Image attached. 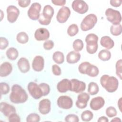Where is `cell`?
I'll use <instances>...</instances> for the list:
<instances>
[{"label": "cell", "mask_w": 122, "mask_h": 122, "mask_svg": "<svg viewBox=\"0 0 122 122\" xmlns=\"http://www.w3.org/2000/svg\"><path fill=\"white\" fill-rule=\"evenodd\" d=\"M28 98L27 93L24 89L18 84H14L11 88V92L10 95V101L15 104L22 103Z\"/></svg>", "instance_id": "obj_1"}, {"label": "cell", "mask_w": 122, "mask_h": 122, "mask_svg": "<svg viewBox=\"0 0 122 122\" xmlns=\"http://www.w3.org/2000/svg\"><path fill=\"white\" fill-rule=\"evenodd\" d=\"M100 83L108 92L112 93L115 92L119 85L117 79L113 76H110L107 74L103 75L100 78Z\"/></svg>", "instance_id": "obj_2"}, {"label": "cell", "mask_w": 122, "mask_h": 122, "mask_svg": "<svg viewBox=\"0 0 122 122\" xmlns=\"http://www.w3.org/2000/svg\"><path fill=\"white\" fill-rule=\"evenodd\" d=\"M98 37L94 33L88 34L85 38L86 43V51L90 54H94L97 51Z\"/></svg>", "instance_id": "obj_3"}, {"label": "cell", "mask_w": 122, "mask_h": 122, "mask_svg": "<svg viewBox=\"0 0 122 122\" xmlns=\"http://www.w3.org/2000/svg\"><path fill=\"white\" fill-rule=\"evenodd\" d=\"M54 14V9L50 5H45L43 9L42 13L40 15L38 19L39 23L43 25H48L51 21Z\"/></svg>", "instance_id": "obj_4"}, {"label": "cell", "mask_w": 122, "mask_h": 122, "mask_svg": "<svg viewBox=\"0 0 122 122\" xmlns=\"http://www.w3.org/2000/svg\"><path fill=\"white\" fill-rule=\"evenodd\" d=\"M97 22V17L94 14H89L86 16L81 23V29L86 31L92 29Z\"/></svg>", "instance_id": "obj_5"}, {"label": "cell", "mask_w": 122, "mask_h": 122, "mask_svg": "<svg viewBox=\"0 0 122 122\" xmlns=\"http://www.w3.org/2000/svg\"><path fill=\"white\" fill-rule=\"evenodd\" d=\"M107 20L112 24L117 25L120 24L122 21L121 14L118 10L112 8L107 9L105 12Z\"/></svg>", "instance_id": "obj_6"}, {"label": "cell", "mask_w": 122, "mask_h": 122, "mask_svg": "<svg viewBox=\"0 0 122 122\" xmlns=\"http://www.w3.org/2000/svg\"><path fill=\"white\" fill-rule=\"evenodd\" d=\"M27 88L29 93L34 99L37 100L43 96L41 89L36 83L32 81L29 82Z\"/></svg>", "instance_id": "obj_7"}, {"label": "cell", "mask_w": 122, "mask_h": 122, "mask_svg": "<svg viewBox=\"0 0 122 122\" xmlns=\"http://www.w3.org/2000/svg\"><path fill=\"white\" fill-rule=\"evenodd\" d=\"M41 5L38 2L33 3L28 10V16L33 20H38L40 17Z\"/></svg>", "instance_id": "obj_8"}, {"label": "cell", "mask_w": 122, "mask_h": 122, "mask_svg": "<svg viewBox=\"0 0 122 122\" xmlns=\"http://www.w3.org/2000/svg\"><path fill=\"white\" fill-rule=\"evenodd\" d=\"M71 7L75 11L81 14L86 13L89 9L88 4L82 0H73L71 4Z\"/></svg>", "instance_id": "obj_9"}, {"label": "cell", "mask_w": 122, "mask_h": 122, "mask_svg": "<svg viewBox=\"0 0 122 122\" xmlns=\"http://www.w3.org/2000/svg\"><path fill=\"white\" fill-rule=\"evenodd\" d=\"M6 11L8 20L10 23L15 22L20 14V10L18 8L14 5H10L7 7Z\"/></svg>", "instance_id": "obj_10"}, {"label": "cell", "mask_w": 122, "mask_h": 122, "mask_svg": "<svg viewBox=\"0 0 122 122\" xmlns=\"http://www.w3.org/2000/svg\"><path fill=\"white\" fill-rule=\"evenodd\" d=\"M71 15L70 9L66 6H63L59 10L56 15L57 20L60 23L65 22Z\"/></svg>", "instance_id": "obj_11"}, {"label": "cell", "mask_w": 122, "mask_h": 122, "mask_svg": "<svg viewBox=\"0 0 122 122\" xmlns=\"http://www.w3.org/2000/svg\"><path fill=\"white\" fill-rule=\"evenodd\" d=\"M70 81L71 86L70 91L75 93H80L85 91L86 84L84 82L76 79H71Z\"/></svg>", "instance_id": "obj_12"}, {"label": "cell", "mask_w": 122, "mask_h": 122, "mask_svg": "<svg viewBox=\"0 0 122 122\" xmlns=\"http://www.w3.org/2000/svg\"><path fill=\"white\" fill-rule=\"evenodd\" d=\"M57 103L59 107L63 109H69L72 107L73 101L68 96H61L57 99Z\"/></svg>", "instance_id": "obj_13"}, {"label": "cell", "mask_w": 122, "mask_h": 122, "mask_svg": "<svg viewBox=\"0 0 122 122\" xmlns=\"http://www.w3.org/2000/svg\"><path fill=\"white\" fill-rule=\"evenodd\" d=\"M77 99L75 103L76 107L79 109H84L87 105V102L90 99V95L86 92H82L78 95Z\"/></svg>", "instance_id": "obj_14"}, {"label": "cell", "mask_w": 122, "mask_h": 122, "mask_svg": "<svg viewBox=\"0 0 122 122\" xmlns=\"http://www.w3.org/2000/svg\"><path fill=\"white\" fill-rule=\"evenodd\" d=\"M34 37L38 41H46L50 37V32L47 29L40 28L36 30L34 33Z\"/></svg>", "instance_id": "obj_15"}, {"label": "cell", "mask_w": 122, "mask_h": 122, "mask_svg": "<svg viewBox=\"0 0 122 122\" xmlns=\"http://www.w3.org/2000/svg\"><path fill=\"white\" fill-rule=\"evenodd\" d=\"M44 66V60L43 58L40 55L35 56L32 62V67L36 71H41Z\"/></svg>", "instance_id": "obj_16"}, {"label": "cell", "mask_w": 122, "mask_h": 122, "mask_svg": "<svg viewBox=\"0 0 122 122\" xmlns=\"http://www.w3.org/2000/svg\"><path fill=\"white\" fill-rule=\"evenodd\" d=\"M105 104L104 99L101 96L94 97L92 99L90 103V108L94 111L101 109Z\"/></svg>", "instance_id": "obj_17"}, {"label": "cell", "mask_w": 122, "mask_h": 122, "mask_svg": "<svg viewBox=\"0 0 122 122\" xmlns=\"http://www.w3.org/2000/svg\"><path fill=\"white\" fill-rule=\"evenodd\" d=\"M51 102L48 99H44L41 100L39 104V111L43 115L49 113L51 111Z\"/></svg>", "instance_id": "obj_18"}, {"label": "cell", "mask_w": 122, "mask_h": 122, "mask_svg": "<svg viewBox=\"0 0 122 122\" xmlns=\"http://www.w3.org/2000/svg\"><path fill=\"white\" fill-rule=\"evenodd\" d=\"M0 111L6 117H9L12 113L16 112V109L14 106L5 102L0 103Z\"/></svg>", "instance_id": "obj_19"}, {"label": "cell", "mask_w": 122, "mask_h": 122, "mask_svg": "<svg viewBox=\"0 0 122 122\" xmlns=\"http://www.w3.org/2000/svg\"><path fill=\"white\" fill-rule=\"evenodd\" d=\"M71 81L67 79H63L60 81L57 85V89L59 92L64 93L71 89Z\"/></svg>", "instance_id": "obj_20"}, {"label": "cell", "mask_w": 122, "mask_h": 122, "mask_svg": "<svg viewBox=\"0 0 122 122\" xmlns=\"http://www.w3.org/2000/svg\"><path fill=\"white\" fill-rule=\"evenodd\" d=\"M17 65L20 72L23 73L28 72L30 69V63L28 60L24 57H21L18 60Z\"/></svg>", "instance_id": "obj_21"}, {"label": "cell", "mask_w": 122, "mask_h": 122, "mask_svg": "<svg viewBox=\"0 0 122 122\" xmlns=\"http://www.w3.org/2000/svg\"><path fill=\"white\" fill-rule=\"evenodd\" d=\"M12 71V65L9 62H4L0 67V76L1 77H6L10 74Z\"/></svg>", "instance_id": "obj_22"}, {"label": "cell", "mask_w": 122, "mask_h": 122, "mask_svg": "<svg viewBox=\"0 0 122 122\" xmlns=\"http://www.w3.org/2000/svg\"><path fill=\"white\" fill-rule=\"evenodd\" d=\"M81 59V54L76 51H71L66 56L67 62L70 64L78 62Z\"/></svg>", "instance_id": "obj_23"}, {"label": "cell", "mask_w": 122, "mask_h": 122, "mask_svg": "<svg viewBox=\"0 0 122 122\" xmlns=\"http://www.w3.org/2000/svg\"><path fill=\"white\" fill-rule=\"evenodd\" d=\"M101 45L107 49H111L114 46V42L109 36H104L101 38L100 40Z\"/></svg>", "instance_id": "obj_24"}, {"label": "cell", "mask_w": 122, "mask_h": 122, "mask_svg": "<svg viewBox=\"0 0 122 122\" xmlns=\"http://www.w3.org/2000/svg\"><path fill=\"white\" fill-rule=\"evenodd\" d=\"M99 70L98 67L91 63L88 65L86 71V74L91 77H95L99 74Z\"/></svg>", "instance_id": "obj_25"}, {"label": "cell", "mask_w": 122, "mask_h": 122, "mask_svg": "<svg viewBox=\"0 0 122 122\" xmlns=\"http://www.w3.org/2000/svg\"><path fill=\"white\" fill-rule=\"evenodd\" d=\"M7 58L12 61L15 60L18 57L19 53L17 50L14 47L9 48L6 52Z\"/></svg>", "instance_id": "obj_26"}, {"label": "cell", "mask_w": 122, "mask_h": 122, "mask_svg": "<svg viewBox=\"0 0 122 122\" xmlns=\"http://www.w3.org/2000/svg\"><path fill=\"white\" fill-rule=\"evenodd\" d=\"M98 58L102 61H105L109 60L111 58V52L108 50H101L98 53Z\"/></svg>", "instance_id": "obj_27"}, {"label": "cell", "mask_w": 122, "mask_h": 122, "mask_svg": "<svg viewBox=\"0 0 122 122\" xmlns=\"http://www.w3.org/2000/svg\"><path fill=\"white\" fill-rule=\"evenodd\" d=\"M52 59L56 63L62 64L64 61V56L61 51H56L52 55Z\"/></svg>", "instance_id": "obj_28"}, {"label": "cell", "mask_w": 122, "mask_h": 122, "mask_svg": "<svg viewBox=\"0 0 122 122\" xmlns=\"http://www.w3.org/2000/svg\"><path fill=\"white\" fill-rule=\"evenodd\" d=\"M99 88L98 84L94 82H91L88 84V92L92 95H94L98 93Z\"/></svg>", "instance_id": "obj_29"}, {"label": "cell", "mask_w": 122, "mask_h": 122, "mask_svg": "<svg viewBox=\"0 0 122 122\" xmlns=\"http://www.w3.org/2000/svg\"><path fill=\"white\" fill-rule=\"evenodd\" d=\"M16 40L17 41L21 44L26 43L29 41V36L25 32H20L17 35Z\"/></svg>", "instance_id": "obj_30"}, {"label": "cell", "mask_w": 122, "mask_h": 122, "mask_svg": "<svg viewBox=\"0 0 122 122\" xmlns=\"http://www.w3.org/2000/svg\"><path fill=\"white\" fill-rule=\"evenodd\" d=\"M110 32L113 36H119L122 32V27L121 24L117 25H112L110 27Z\"/></svg>", "instance_id": "obj_31"}, {"label": "cell", "mask_w": 122, "mask_h": 122, "mask_svg": "<svg viewBox=\"0 0 122 122\" xmlns=\"http://www.w3.org/2000/svg\"><path fill=\"white\" fill-rule=\"evenodd\" d=\"M79 32V28L76 24H72L70 25L67 29V33L71 36H75Z\"/></svg>", "instance_id": "obj_32"}, {"label": "cell", "mask_w": 122, "mask_h": 122, "mask_svg": "<svg viewBox=\"0 0 122 122\" xmlns=\"http://www.w3.org/2000/svg\"><path fill=\"white\" fill-rule=\"evenodd\" d=\"M93 113L90 110H85L81 114V119L84 122H89L93 118Z\"/></svg>", "instance_id": "obj_33"}, {"label": "cell", "mask_w": 122, "mask_h": 122, "mask_svg": "<svg viewBox=\"0 0 122 122\" xmlns=\"http://www.w3.org/2000/svg\"><path fill=\"white\" fill-rule=\"evenodd\" d=\"M72 47L75 51L77 52L81 51L83 48V42L81 39H76L73 41Z\"/></svg>", "instance_id": "obj_34"}, {"label": "cell", "mask_w": 122, "mask_h": 122, "mask_svg": "<svg viewBox=\"0 0 122 122\" xmlns=\"http://www.w3.org/2000/svg\"><path fill=\"white\" fill-rule=\"evenodd\" d=\"M40 121V116L35 113H32L29 114L26 118V121L28 122H38Z\"/></svg>", "instance_id": "obj_35"}, {"label": "cell", "mask_w": 122, "mask_h": 122, "mask_svg": "<svg viewBox=\"0 0 122 122\" xmlns=\"http://www.w3.org/2000/svg\"><path fill=\"white\" fill-rule=\"evenodd\" d=\"M106 115L109 118H112L117 115V112L116 109L113 106L108 107L105 111Z\"/></svg>", "instance_id": "obj_36"}, {"label": "cell", "mask_w": 122, "mask_h": 122, "mask_svg": "<svg viewBox=\"0 0 122 122\" xmlns=\"http://www.w3.org/2000/svg\"><path fill=\"white\" fill-rule=\"evenodd\" d=\"M39 85L42 92L43 96H45L49 94L50 92V87L48 84L45 83H41Z\"/></svg>", "instance_id": "obj_37"}, {"label": "cell", "mask_w": 122, "mask_h": 122, "mask_svg": "<svg viewBox=\"0 0 122 122\" xmlns=\"http://www.w3.org/2000/svg\"><path fill=\"white\" fill-rule=\"evenodd\" d=\"M122 59H120L117 61L115 65L116 74L121 80L122 79Z\"/></svg>", "instance_id": "obj_38"}, {"label": "cell", "mask_w": 122, "mask_h": 122, "mask_svg": "<svg viewBox=\"0 0 122 122\" xmlns=\"http://www.w3.org/2000/svg\"><path fill=\"white\" fill-rule=\"evenodd\" d=\"M0 93L2 95H5L10 92V86L6 82H0Z\"/></svg>", "instance_id": "obj_39"}, {"label": "cell", "mask_w": 122, "mask_h": 122, "mask_svg": "<svg viewBox=\"0 0 122 122\" xmlns=\"http://www.w3.org/2000/svg\"><path fill=\"white\" fill-rule=\"evenodd\" d=\"M90 64V63L88 61H84L81 63L78 67L79 71L81 74H86V71L87 68Z\"/></svg>", "instance_id": "obj_40"}, {"label": "cell", "mask_w": 122, "mask_h": 122, "mask_svg": "<svg viewBox=\"0 0 122 122\" xmlns=\"http://www.w3.org/2000/svg\"><path fill=\"white\" fill-rule=\"evenodd\" d=\"M65 121L67 122H78L79 119L77 115L74 114H70L65 117Z\"/></svg>", "instance_id": "obj_41"}, {"label": "cell", "mask_w": 122, "mask_h": 122, "mask_svg": "<svg viewBox=\"0 0 122 122\" xmlns=\"http://www.w3.org/2000/svg\"><path fill=\"white\" fill-rule=\"evenodd\" d=\"M54 42L52 40H48L44 42L43 46L45 50L48 51L52 49L54 47Z\"/></svg>", "instance_id": "obj_42"}, {"label": "cell", "mask_w": 122, "mask_h": 122, "mask_svg": "<svg viewBox=\"0 0 122 122\" xmlns=\"http://www.w3.org/2000/svg\"><path fill=\"white\" fill-rule=\"evenodd\" d=\"M9 45L8 40L5 37H1L0 38V50H4Z\"/></svg>", "instance_id": "obj_43"}, {"label": "cell", "mask_w": 122, "mask_h": 122, "mask_svg": "<svg viewBox=\"0 0 122 122\" xmlns=\"http://www.w3.org/2000/svg\"><path fill=\"white\" fill-rule=\"evenodd\" d=\"M9 121L10 122H20V116L16 113H12L9 117Z\"/></svg>", "instance_id": "obj_44"}, {"label": "cell", "mask_w": 122, "mask_h": 122, "mask_svg": "<svg viewBox=\"0 0 122 122\" xmlns=\"http://www.w3.org/2000/svg\"><path fill=\"white\" fill-rule=\"evenodd\" d=\"M52 71L53 74L56 76H59L61 73L60 67L57 64H53L52 66Z\"/></svg>", "instance_id": "obj_45"}, {"label": "cell", "mask_w": 122, "mask_h": 122, "mask_svg": "<svg viewBox=\"0 0 122 122\" xmlns=\"http://www.w3.org/2000/svg\"><path fill=\"white\" fill-rule=\"evenodd\" d=\"M31 1L30 0H19L18 1L19 5L22 8H25L28 7Z\"/></svg>", "instance_id": "obj_46"}, {"label": "cell", "mask_w": 122, "mask_h": 122, "mask_svg": "<svg viewBox=\"0 0 122 122\" xmlns=\"http://www.w3.org/2000/svg\"><path fill=\"white\" fill-rule=\"evenodd\" d=\"M110 4L113 7H118L122 4V0H112L110 1Z\"/></svg>", "instance_id": "obj_47"}, {"label": "cell", "mask_w": 122, "mask_h": 122, "mask_svg": "<svg viewBox=\"0 0 122 122\" xmlns=\"http://www.w3.org/2000/svg\"><path fill=\"white\" fill-rule=\"evenodd\" d=\"M51 2L55 5L57 6H63L66 3L65 0H52Z\"/></svg>", "instance_id": "obj_48"}, {"label": "cell", "mask_w": 122, "mask_h": 122, "mask_svg": "<svg viewBox=\"0 0 122 122\" xmlns=\"http://www.w3.org/2000/svg\"><path fill=\"white\" fill-rule=\"evenodd\" d=\"M97 121H98V122H108L109 120L106 117L103 116L100 117L98 119Z\"/></svg>", "instance_id": "obj_49"}, {"label": "cell", "mask_w": 122, "mask_h": 122, "mask_svg": "<svg viewBox=\"0 0 122 122\" xmlns=\"http://www.w3.org/2000/svg\"><path fill=\"white\" fill-rule=\"evenodd\" d=\"M121 121H122L121 120L119 117H115L111 120V122H119Z\"/></svg>", "instance_id": "obj_50"}, {"label": "cell", "mask_w": 122, "mask_h": 122, "mask_svg": "<svg viewBox=\"0 0 122 122\" xmlns=\"http://www.w3.org/2000/svg\"><path fill=\"white\" fill-rule=\"evenodd\" d=\"M121 99H122V98H121L120 99V100H119V101H118V107H119V109H120V111L121 112H122V110H121V102H121Z\"/></svg>", "instance_id": "obj_51"}]
</instances>
